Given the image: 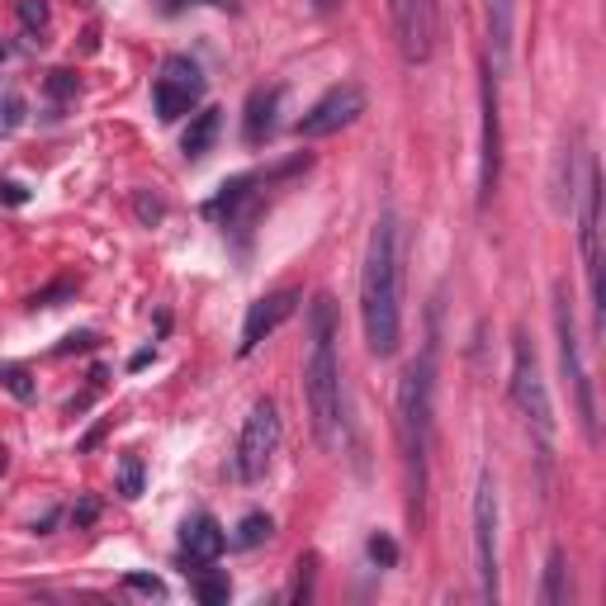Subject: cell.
Segmentation results:
<instances>
[{"label": "cell", "mask_w": 606, "mask_h": 606, "mask_svg": "<svg viewBox=\"0 0 606 606\" xmlns=\"http://www.w3.org/2000/svg\"><path fill=\"white\" fill-rule=\"evenodd\" d=\"M361 327L365 346L388 361L403 342V228L394 213H380L361 271Z\"/></svg>", "instance_id": "1"}, {"label": "cell", "mask_w": 606, "mask_h": 606, "mask_svg": "<svg viewBox=\"0 0 606 606\" xmlns=\"http://www.w3.org/2000/svg\"><path fill=\"white\" fill-rule=\"evenodd\" d=\"M303 398L313 432L323 445L342 441V361H336V313L332 299L317 294L309 309V361H303Z\"/></svg>", "instance_id": "2"}, {"label": "cell", "mask_w": 606, "mask_h": 606, "mask_svg": "<svg viewBox=\"0 0 606 606\" xmlns=\"http://www.w3.org/2000/svg\"><path fill=\"white\" fill-rule=\"evenodd\" d=\"M432 407H436V346L422 351V361L407 365L398 384V445L407 465V488H413V512L426 497V465H432Z\"/></svg>", "instance_id": "3"}, {"label": "cell", "mask_w": 606, "mask_h": 606, "mask_svg": "<svg viewBox=\"0 0 606 606\" xmlns=\"http://www.w3.org/2000/svg\"><path fill=\"white\" fill-rule=\"evenodd\" d=\"M512 403L526 422L531 445H536L541 478H549V459H555V407H549L541 355H536V346H531L526 332H516V342H512Z\"/></svg>", "instance_id": "4"}, {"label": "cell", "mask_w": 606, "mask_h": 606, "mask_svg": "<svg viewBox=\"0 0 606 606\" xmlns=\"http://www.w3.org/2000/svg\"><path fill=\"white\" fill-rule=\"evenodd\" d=\"M555 342H559V370H564L568 398H574L578 426H583V436L597 445V388H593V374H587V361H583V342H578L568 284H555Z\"/></svg>", "instance_id": "5"}, {"label": "cell", "mask_w": 606, "mask_h": 606, "mask_svg": "<svg viewBox=\"0 0 606 606\" xmlns=\"http://www.w3.org/2000/svg\"><path fill=\"white\" fill-rule=\"evenodd\" d=\"M578 252L587 271V299L597 309V332H602V171L597 156H583V190H578Z\"/></svg>", "instance_id": "6"}, {"label": "cell", "mask_w": 606, "mask_h": 606, "mask_svg": "<svg viewBox=\"0 0 606 606\" xmlns=\"http://www.w3.org/2000/svg\"><path fill=\"white\" fill-rule=\"evenodd\" d=\"M280 436H284V426H280L275 398H256L252 413H246V422H242V436H238V478L242 484H256V478L271 474Z\"/></svg>", "instance_id": "7"}, {"label": "cell", "mask_w": 606, "mask_h": 606, "mask_svg": "<svg viewBox=\"0 0 606 606\" xmlns=\"http://www.w3.org/2000/svg\"><path fill=\"white\" fill-rule=\"evenodd\" d=\"M497 478L484 469L474 484V574L484 602H497Z\"/></svg>", "instance_id": "8"}, {"label": "cell", "mask_w": 606, "mask_h": 606, "mask_svg": "<svg viewBox=\"0 0 606 606\" xmlns=\"http://www.w3.org/2000/svg\"><path fill=\"white\" fill-rule=\"evenodd\" d=\"M204 100V71L200 62L181 58V52H171V58L156 67V81H152V110L162 123H175L185 119L194 104Z\"/></svg>", "instance_id": "9"}, {"label": "cell", "mask_w": 606, "mask_h": 606, "mask_svg": "<svg viewBox=\"0 0 606 606\" xmlns=\"http://www.w3.org/2000/svg\"><path fill=\"white\" fill-rule=\"evenodd\" d=\"M365 114V91L355 81L346 85H332V91L313 104L309 114L299 119V138H327V133H342L346 123H355Z\"/></svg>", "instance_id": "10"}, {"label": "cell", "mask_w": 606, "mask_h": 606, "mask_svg": "<svg viewBox=\"0 0 606 606\" xmlns=\"http://www.w3.org/2000/svg\"><path fill=\"white\" fill-rule=\"evenodd\" d=\"M497 185H503V114H497L493 71L484 67V156H478V209L493 204Z\"/></svg>", "instance_id": "11"}, {"label": "cell", "mask_w": 606, "mask_h": 606, "mask_svg": "<svg viewBox=\"0 0 606 606\" xmlns=\"http://www.w3.org/2000/svg\"><path fill=\"white\" fill-rule=\"evenodd\" d=\"M394 14V33L407 62H426L436 48V6L432 0H388Z\"/></svg>", "instance_id": "12"}, {"label": "cell", "mask_w": 606, "mask_h": 606, "mask_svg": "<svg viewBox=\"0 0 606 606\" xmlns=\"http://www.w3.org/2000/svg\"><path fill=\"white\" fill-rule=\"evenodd\" d=\"M299 290H275V294H261L252 309H246V323H242V342H238V355H252L265 336H275L284 323L294 317L299 309Z\"/></svg>", "instance_id": "13"}, {"label": "cell", "mask_w": 606, "mask_h": 606, "mask_svg": "<svg viewBox=\"0 0 606 606\" xmlns=\"http://www.w3.org/2000/svg\"><path fill=\"white\" fill-rule=\"evenodd\" d=\"M228 549V531L213 522L209 512H200V516H190V522L181 526V559L190 564V568H204V564H213Z\"/></svg>", "instance_id": "14"}, {"label": "cell", "mask_w": 606, "mask_h": 606, "mask_svg": "<svg viewBox=\"0 0 606 606\" xmlns=\"http://www.w3.org/2000/svg\"><path fill=\"white\" fill-rule=\"evenodd\" d=\"M484 20H488V71L512 67V33H516V0H484Z\"/></svg>", "instance_id": "15"}, {"label": "cell", "mask_w": 606, "mask_h": 606, "mask_svg": "<svg viewBox=\"0 0 606 606\" xmlns=\"http://www.w3.org/2000/svg\"><path fill=\"white\" fill-rule=\"evenodd\" d=\"M275 110H280L275 85H271V91H252V100H246V129H242L252 148H261V142L275 133Z\"/></svg>", "instance_id": "16"}, {"label": "cell", "mask_w": 606, "mask_h": 606, "mask_svg": "<svg viewBox=\"0 0 606 606\" xmlns=\"http://www.w3.org/2000/svg\"><path fill=\"white\" fill-rule=\"evenodd\" d=\"M541 606H564L568 597H574V583H568V555L564 549H549L545 559V583H541Z\"/></svg>", "instance_id": "17"}, {"label": "cell", "mask_w": 606, "mask_h": 606, "mask_svg": "<svg viewBox=\"0 0 606 606\" xmlns=\"http://www.w3.org/2000/svg\"><path fill=\"white\" fill-rule=\"evenodd\" d=\"M219 129H223L219 110H200V114L190 119L185 138H181V152L190 156V162H200V156H209V148H213V138H219Z\"/></svg>", "instance_id": "18"}, {"label": "cell", "mask_w": 606, "mask_h": 606, "mask_svg": "<svg viewBox=\"0 0 606 606\" xmlns=\"http://www.w3.org/2000/svg\"><path fill=\"white\" fill-rule=\"evenodd\" d=\"M271 536H275V522H271L265 512H252V516H242L233 545H238V549H256V545H265Z\"/></svg>", "instance_id": "19"}, {"label": "cell", "mask_w": 606, "mask_h": 606, "mask_svg": "<svg viewBox=\"0 0 606 606\" xmlns=\"http://www.w3.org/2000/svg\"><path fill=\"white\" fill-rule=\"evenodd\" d=\"M24 123V95L14 91V85H6L0 91V133H14Z\"/></svg>", "instance_id": "20"}, {"label": "cell", "mask_w": 606, "mask_h": 606, "mask_svg": "<svg viewBox=\"0 0 606 606\" xmlns=\"http://www.w3.org/2000/svg\"><path fill=\"white\" fill-rule=\"evenodd\" d=\"M20 24L33 43H43V33H48V6L43 0H20Z\"/></svg>", "instance_id": "21"}, {"label": "cell", "mask_w": 606, "mask_h": 606, "mask_svg": "<svg viewBox=\"0 0 606 606\" xmlns=\"http://www.w3.org/2000/svg\"><path fill=\"white\" fill-rule=\"evenodd\" d=\"M228 593H233V583H228L223 574H200V578H194V597H200L204 606L228 602Z\"/></svg>", "instance_id": "22"}, {"label": "cell", "mask_w": 606, "mask_h": 606, "mask_svg": "<svg viewBox=\"0 0 606 606\" xmlns=\"http://www.w3.org/2000/svg\"><path fill=\"white\" fill-rule=\"evenodd\" d=\"M0 388H10L14 398H33V380L24 365H0Z\"/></svg>", "instance_id": "23"}, {"label": "cell", "mask_w": 606, "mask_h": 606, "mask_svg": "<svg viewBox=\"0 0 606 606\" xmlns=\"http://www.w3.org/2000/svg\"><path fill=\"white\" fill-rule=\"evenodd\" d=\"M365 549H370V559L380 564V568H394V564H398V545L388 541L384 531H380V536H370V545H365Z\"/></svg>", "instance_id": "24"}, {"label": "cell", "mask_w": 606, "mask_h": 606, "mask_svg": "<svg viewBox=\"0 0 606 606\" xmlns=\"http://www.w3.org/2000/svg\"><path fill=\"white\" fill-rule=\"evenodd\" d=\"M119 488H123V497H138V493H142V459H138V455L123 459V469H119Z\"/></svg>", "instance_id": "25"}, {"label": "cell", "mask_w": 606, "mask_h": 606, "mask_svg": "<svg viewBox=\"0 0 606 606\" xmlns=\"http://www.w3.org/2000/svg\"><path fill=\"white\" fill-rule=\"evenodd\" d=\"M129 593H142V597H166V583L162 578H148V574H129Z\"/></svg>", "instance_id": "26"}, {"label": "cell", "mask_w": 606, "mask_h": 606, "mask_svg": "<svg viewBox=\"0 0 606 606\" xmlns=\"http://www.w3.org/2000/svg\"><path fill=\"white\" fill-rule=\"evenodd\" d=\"M133 209H138V219L148 223V228L166 219V204H162V200H148V194H138V200H133Z\"/></svg>", "instance_id": "27"}, {"label": "cell", "mask_w": 606, "mask_h": 606, "mask_svg": "<svg viewBox=\"0 0 606 606\" xmlns=\"http://www.w3.org/2000/svg\"><path fill=\"white\" fill-rule=\"evenodd\" d=\"M95 342H100V336H95V332H71V336H67V342L58 346V355H71V351H91Z\"/></svg>", "instance_id": "28"}, {"label": "cell", "mask_w": 606, "mask_h": 606, "mask_svg": "<svg viewBox=\"0 0 606 606\" xmlns=\"http://www.w3.org/2000/svg\"><path fill=\"white\" fill-rule=\"evenodd\" d=\"M48 91H52V95H58V100H67L71 91H77V77H71V71H52Z\"/></svg>", "instance_id": "29"}, {"label": "cell", "mask_w": 606, "mask_h": 606, "mask_svg": "<svg viewBox=\"0 0 606 606\" xmlns=\"http://www.w3.org/2000/svg\"><path fill=\"white\" fill-rule=\"evenodd\" d=\"M67 294H71V284H52V290L33 299V309H58V299H67Z\"/></svg>", "instance_id": "30"}, {"label": "cell", "mask_w": 606, "mask_h": 606, "mask_svg": "<svg viewBox=\"0 0 606 606\" xmlns=\"http://www.w3.org/2000/svg\"><path fill=\"white\" fill-rule=\"evenodd\" d=\"M0 200H6V204H14V209H20V204L29 200V194H24V185H14V181H0Z\"/></svg>", "instance_id": "31"}, {"label": "cell", "mask_w": 606, "mask_h": 606, "mask_svg": "<svg viewBox=\"0 0 606 606\" xmlns=\"http://www.w3.org/2000/svg\"><path fill=\"white\" fill-rule=\"evenodd\" d=\"M95 512H100L95 503H81V512H77V526H91V522H95Z\"/></svg>", "instance_id": "32"}, {"label": "cell", "mask_w": 606, "mask_h": 606, "mask_svg": "<svg viewBox=\"0 0 606 606\" xmlns=\"http://www.w3.org/2000/svg\"><path fill=\"white\" fill-rule=\"evenodd\" d=\"M185 6V0H181ZM194 6H213V10H238V0H194Z\"/></svg>", "instance_id": "33"}, {"label": "cell", "mask_w": 606, "mask_h": 606, "mask_svg": "<svg viewBox=\"0 0 606 606\" xmlns=\"http://www.w3.org/2000/svg\"><path fill=\"white\" fill-rule=\"evenodd\" d=\"M342 6V0H313V10H336Z\"/></svg>", "instance_id": "34"}, {"label": "cell", "mask_w": 606, "mask_h": 606, "mask_svg": "<svg viewBox=\"0 0 606 606\" xmlns=\"http://www.w3.org/2000/svg\"><path fill=\"white\" fill-rule=\"evenodd\" d=\"M10 469V451H6V445H0V474H6Z\"/></svg>", "instance_id": "35"}]
</instances>
